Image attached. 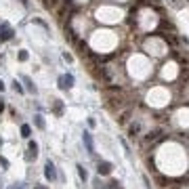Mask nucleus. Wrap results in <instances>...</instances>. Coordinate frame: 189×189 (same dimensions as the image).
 Here are the masks:
<instances>
[{
    "label": "nucleus",
    "instance_id": "obj_28",
    "mask_svg": "<svg viewBox=\"0 0 189 189\" xmlns=\"http://www.w3.org/2000/svg\"><path fill=\"white\" fill-rule=\"evenodd\" d=\"M187 90H189V82H187Z\"/></svg>",
    "mask_w": 189,
    "mask_h": 189
},
{
    "label": "nucleus",
    "instance_id": "obj_5",
    "mask_svg": "<svg viewBox=\"0 0 189 189\" xmlns=\"http://www.w3.org/2000/svg\"><path fill=\"white\" fill-rule=\"evenodd\" d=\"M160 135H162V130H160V128H156V130H149V132L145 135V143H151V141H158V139L162 141V137H160Z\"/></svg>",
    "mask_w": 189,
    "mask_h": 189
},
{
    "label": "nucleus",
    "instance_id": "obj_4",
    "mask_svg": "<svg viewBox=\"0 0 189 189\" xmlns=\"http://www.w3.org/2000/svg\"><path fill=\"white\" fill-rule=\"evenodd\" d=\"M59 86H61L63 90L71 88V86H74V76H71V74H67V76H61V78H59Z\"/></svg>",
    "mask_w": 189,
    "mask_h": 189
},
{
    "label": "nucleus",
    "instance_id": "obj_19",
    "mask_svg": "<svg viewBox=\"0 0 189 189\" xmlns=\"http://www.w3.org/2000/svg\"><path fill=\"white\" fill-rule=\"evenodd\" d=\"M13 90H15V92H23V86H21V84L15 80V82H13Z\"/></svg>",
    "mask_w": 189,
    "mask_h": 189
},
{
    "label": "nucleus",
    "instance_id": "obj_24",
    "mask_svg": "<svg viewBox=\"0 0 189 189\" xmlns=\"http://www.w3.org/2000/svg\"><path fill=\"white\" fill-rule=\"evenodd\" d=\"M2 90H4V82H2V80H0V92H2Z\"/></svg>",
    "mask_w": 189,
    "mask_h": 189
},
{
    "label": "nucleus",
    "instance_id": "obj_7",
    "mask_svg": "<svg viewBox=\"0 0 189 189\" xmlns=\"http://www.w3.org/2000/svg\"><path fill=\"white\" fill-rule=\"evenodd\" d=\"M112 168H114V166H112L109 162H99V166H97V172L105 176V174H109V172H112Z\"/></svg>",
    "mask_w": 189,
    "mask_h": 189
},
{
    "label": "nucleus",
    "instance_id": "obj_20",
    "mask_svg": "<svg viewBox=\"0 0 189 189\" xmlns=\"http://www.w3.org/2000/svg\"><path fill=\"white\" fill-rule=\"evenodd\" d=\"M158 185L166 187V185H168V179H166V176H160V174H158Z\"/></svg>",
    "mask_w": 189,
    "mask_h": 189
},
{
    "label": "nucleus",
    "instance_id": "obj_25",
    "mask_svg": "<svg viewBox=\"0 0 189 189\" xmlns=\"http://www.w3.org/2000/svg\"><path fill=\"white\" fill-rule=\"evenodd\" d=\"M34 189H46V187H44V185H36Z\"/></svg>",
    "mask_w": 189,
    "mask_h": 189
},
{
    "label": "nucleus",
    "instance_id": "obj_18",
    "mask_svg": "<svg viewBox=\"0 0 189 189\" xmlns=\"http://www.w3.org/2000/svg\"><path fill=\"white\" fill-rule=\"evenodd\" d=\"M107 189H122V187H120L118 181H109V183H107Z\"/></svg>",
    "mask_w": 189,
    "mask_h": 189
},
{
    "label": "nucleus",
    "instance_id": "obj_11",
    "mask_svg": "<svg viewBox=\"0 0 189 189\" xmlns=\"http://www.w3.org/2000/svg\"><path fill=\"white\" fill-rule=\"evenodd\" d=\"M128 118H130V112L126 109V112H122V114H120V118H118V122H120V124H126V122H128Z\"/></svg>",
    "mask_w": 189,
    "mask_h": 189
},
{
    "label": "nucleus",
    "instance_id": "obj_1",
    "mask_svg": "<svg viewBox=\"0 0 189 189\" xmlns=\"http://www.w3.org/2000/svg\"><path fill=\"white\" fill-rule=\"evenodd\" d=\"M36 158H38V143L30 141L28 143V151H25V162H34Z\"/></svg>",
    "mask_w": 189,
    "mask_h": 189
},
{
    "label": "nucleus",
    "instance_id": "obj_26",
    "mask_svg": "<svg viewBox=\"0 0 189 189\" xmlns=\"http://www.w3.org/2000/svg\"><path fill=\"white\" fill-rule=\"evenodd\" d=\"M2 109H4V103H2V101H0V114H2Z\"/></svg>",
    "mask_w": 189,
    "mask_h": 189
},
{
    "label": "nucleus",
    "instance_id": "obj_27",
    "mask_svg": "<svg viewBox=\"0 0 189 189\" xmlns=\"http://www.w3.org/2000/svg\"><path fill=\"white\" fill-rule=\"evenodd\" d=\"M0 147H2V139H0Z\"/></svg>",
    "mask_w": 189,
    "mask_h": 189
},
{
    "label": "nucleus",
    "instance_id": "obj_23",
    "mask_svg": "<svg viewBox=\"0 0 189 189\" xmlns=\"http://www.w3.org/2000/svg\"><path fill=\"white\" fill-rule=\"evenodd\" d=\"M11 189H28V187H25V183H15Z\"/></svg>",
    "mask_w": 189,
    "mask_h": 189
},
{
    "label": "nucleus",
    "instance_id": "obj_8",
    "mask_svg": "<svg viewBox=\"0 0 189 189\" xmlns=\"http://www.w3.org/2000/svg\"><path fill=\"white\" fill-rule=\"evenodd\" d=\"M61 2H63V0H44V7H46L48 11H55Z\"/></svg>",
    "mask_w": 189,
    "mask_h": 189
},
{
    "label": "nucleus",
    "instance_id": "obj_15",
    "mask_svg": "<svg viewBox=\"0 0 189 189\" xmlns=\"http://www.w3.org/2000/svg\"><path fill=\"white\" fill-rule=\"evenodd\" d=\"M92 185H94V189H107V185H103V183H101V179H94V181H92Z\"/></svg>",
    "mask_w": 189,
    "mask_h": 189
},
{
    "label": "nucleus",
    "instance_id": "obj_9",
    "mask_svg": "<svg viewBox=\"0 0 189 189\" xmlns=\"http://www.w3.org/2000/svg\"><path fill=\"white\" fill-rule=\"evenodd\" d=\"M23 82H25V86H28V90L36 94V86L32 84V78H30V76H23Z\"/></svg>",
    "mask_w": 189,
    "mask_h": 189
},
{
    "label": "nucleus",
    "instance_id": "obj_16",
    "mask_svg": "<svg viewBox=\"0 0 189 189\" xmlns=\"http://www.w3.org/2000/svg\"><path fill=\"white\" fill-rule=\"evenodd\" d=\"M55 112H57L59 116H61V112H63V105H61V101H59V99H55Z\"/></svg>",
    "mask_w": 189,
    "mask_h": 189
},
{
    "label": "nucleus",
    "instance_id": "obj_21",
    "mask_svg": "<svg viewBox=\"0 0 189 189\" xmlns=\"http://www.w3.org/2000/svg\"><path fill=\"white\" fill-rule=\"evenodd\" d=\"M0 166H2V168H9V160L2 158V156H0Z\"/></svg>",
    "mask_w": 189,
    "mask_h": 189
},
{
    "label": "nucleus",
    "instance_id": "obj_14",
    "mask_svg": "<svg viewBox=\"0 0 189 189\" xmlns=\"http://www.w3.org/2000/svg\"><path fill=\"white\" fill-rule=\"evenodd\" d=\"M30 135H32V128H30L28 124H23V126H21V137H25V139H30Z\"/></svg>",
    "mask_w": 189,
    "mask_h": 189
},
{
    "label": "nucleus",
    "instance_id": "obj_22",
    "mask_svg": "<svg viewBox=\"0 0 189 189\" xmlns=\"http://www.w3.org/2000/svg\"><path fill=\"white\" fill-rule=\"evenodd\" d=\"M19 61H28V53L25 51H19Z\"/></svg>",
    "mask_w": 189,
    "mask_h": 189
},
{
    "label": "nucleus",
    "instance_id": "obj_10",
    "mask_svg": "<svg viewBox=\"0 0 189 189\" xmlns=\"http://www.w3.org/2000/svg\"><path fill=\"white\" fill-rule=\"evenodd\" d=\"M76 168H78V176H80L82 181H86V179H88V172H86V168H84L82 164H78Z\"/></svg>",
    "mask_w": 189,
    "mask_h": 189
},
{
    "label": "nucleus",
    "instance_id": "obj_3",
    "mask_svg": "<svg viewBox=\"0 0 189 189\" xmlns=\"http://www.w3.org/2000/svg\"><path fill=\"white\" fill-rule=\"evenodd\" d=\"M44 176H46L48 181H55V179H57V170H55V164H53L51 160L44 164Z\"/></svg>",
    "mask_w": 189,
    "mask_h": 189
},
{
    "label": "nucleus",
    "instance_id": "obj_13",
    "mask_svg": "<svg viewBox=\"0 0 189 189\" xmlns=\"http://www.w3.org/2000/svg\"><path fill=\"white\" fill-rule=\"evenodd\" d=\"M34 122H36V126H38L40 130H44V126H46V124H44V120H42V116H34Z\"/></svg>",
    "mask_w": 189,
    "mask_h": 189
},
{
    "label": "nucleus",
    "instance_id": "obj_17",
    "mask_svg": "<svg viewBox=\"0 0 189 189\" xmlns=\"http://www.w3.org/2000/svg\"><path fill=\"white\" fill-rule=\"evenodd\" d=\"M139 130H141V126H139V124H132V126H130V137L135 139V135H137Z\"/></svg>",
    "mask_w": 189,
    "mask_h": 189
},
{
    "label": "nucleus",
    "instance_id": "obj_12",
    "mask_svg": "<svg viewBox=\"0 0 189 189\" xmlns=\"http://www.w3.org/2000/svg\"><path fill=\"white\" fill-rule=\"evenodd\" d=\"M181 78H183V80H185V84H187V82H189V65H187V67H185V65H183V67H181Z\"/></svg>",
    "mask_w": 189,
    "mask_h": 189
},
{
    "label": "nucleus",
    "instance_id": "obj_6",
    "mask_svg": "<svg viewBox=\"0 0 189 189\" xmlns=\"http://www.w3.org/2000/svg\"><path fill=\"white\" fill-rule=\"evenodd\" d=\"M82 141H84V145H86V151H88V153H94V145H92L90 132H84V135H82Z\"/></svg>",
    "mask_w": 189,
    "mask_h": 189
},
{
    "label": "nucleus",
    "instance_id": "obj_2",
    "mask_svg": "<svg viewBox=\"0 0 189 189\" xmlns=\"http://www.w3.org/2000/svg\"><path fill=\"white\" fill-rule=\"evenodd\" d=\"M13 28L7 23V21H2V23H0V40H11L13 38Z\"/></svg>",
    "mask_w": 189,
    "mask_h": 189
}]
</instances>
